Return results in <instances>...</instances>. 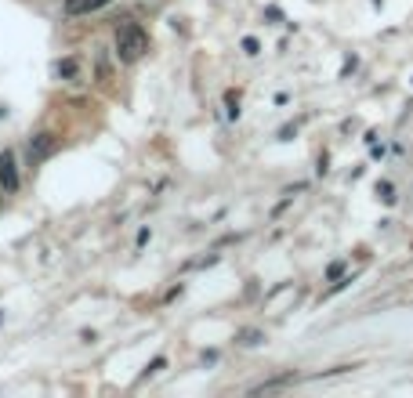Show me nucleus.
I'll list each match as a JSON object with an SVG mask.
<instances>
[{
  "label": "nucleus",
  "mask_w": 413,
  "mask_h": 398,
  "mask_svg": "<svg viewBox=\"0 0 413 398\" xmlns=\"http://www.w3.org/2000/svg\"><path fill=\"white\" fill-rule=\"evenodd\" d=\"M105 4H112V0H66L62 11L66 19H80V15H91V11H102Z\"/></svg>",
  "instance_id": "20e7f679"
},
{
  "label": "nucleus",
  "mask_w": 413,
  "mask_h": 398,
  "mask_svg": "<svg viewBox=\"0 0 413 398\" xmlns=\"http://www.w3.org/2000/svg\"><path fill=\"white\" fill-rule=\"evenodd\" d=\"M59 145H62V138L54 134V131H40V134H33V138H30V145H26V156H30V167L44 163V160H51V156L59 152Z\"/></svg>",
  "instance_id": "f03ea898"
},
{
  "label": "nucleus",
  "mask_w": 413,
  "mask_h": 398,
  "mask_svg": "<svg viewBox=\"0 0 413 398\" xmlns=\"http://www.w3.org/2000/svg\"><path fill=\"white\" fill-rule=\"evenodd\" d=\"M0 203H4V196H0Z\"/></svg>",
  "instance_id": "9d476101"
},
{
  "label": "nucleus",
  "mask_w": 413,
  "mask_h": 398,
  "mask_svg": "<svg viewBox=\"0 0 413 398\" xmlns=\"http://www.w3.org/2000/svg\"><path fill=\"white\" fill-rule=\"evenodd\" d=\"M54 73H59L62 80H77V76H80V62H77V59H66V62L54 65Z\"/></svg>",
  "instance_id": "39448f33"
},
{
  "label": "nucleus",
  "mask_w": 413,
  "mask_h": 398,
  "mask_svg": "<svg viewBox=\"0 0 413 398\" xmlns=\"http://www.w3.org/2000/svg\"><path fill=\"white\" fill-rule=\"evenodd\" d=\"M149 54V33L141 30L134 19H123L117 25V59L123 65H134Z\"/></svg>",
  "instance_id": "f257e3e1"
},
{
  "label": "nucleus",
  "mask_w": 413,
  "mask_h": 398,
  "mask_svg": "<svg viewBox=\"0 0 413 398\" xmlns=\"http://www.w3.org/2000/svg\"><path fill=\"white\" fill-rule=\"evenodd\" d=\"M19 185H22V178H19V167H15V152L4 149V152H0V192L15 196Z\"/></svg>",
  "instance_id": "7ed1b4c3"
},
{
  "label": "nucleus",
  "mask_w": 413,
  "mask_h": 398,
  "mask_svg": "<svg viewBox=\"0 0 413 398\" xmlns=\"http://www.w3.org/2000/svg\"><path fill=\"white\" fill-rule=\"evenodd\" d=\"M341 272H345V261H337V264H330V272H326V279H341Z\"/></svg>",
  "instance_id": "0eeeda50"
},
{
  "label": "nucleus",
  "mask_w": 413,
  "mask_h": 398,
  "mask_svg": "<svg viewBox=\"0 0 413 398\" xmlns=\"http://www.w3.org/2000/svg\"><path fill=\"white\" fill-rule=\"evenodd\" d=\"M243 51H247V54H258L261 48H258V40H254V36H247V40H243Z\"/></svg>",
  "instance_id": "6e6552de"
},
{
  "label": "nucleus",
  "mask_w": 413,
  "mask_h": 398,
  "mask_svg": "<svg viewBox=\"0 0 413 398\" xmlns=\"http://www.w3.org/2000/svg\"><path fill=\"white\" fill-rule=\"evenodd\" d=\"M258 340H261L258 330H243V333H239V344H247V348H250V344H258Z\"/></svg>",
  "instance_id": "423d86ee"
},
{
  "label": "nucleus",
  "mask_w": 413,
  "mask_h": 398,
  "mask_svg": "<svg viewBox=\"0 0 413 398\" xmlns=\"http://www.w3.org/2000/svg\"><path fill=\"white\" fill-rule=\"evenodd\" d=\"M167 366V359H156L152 366H145V377H152V373H160V369Z\"/></svg>",
  "instance_id": "1a4fd4ad"
}]
</instances>
